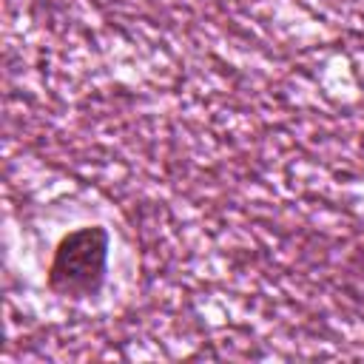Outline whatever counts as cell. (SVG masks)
Instances as JSON below:
<instances>
[{
	"instance_id": "1",
	"label": "cell",
	"mask_w": 364,
	"mask_h": 364,
	"mask_svg": "<svg viewBox=\"0 0 364 364\" xmlns=\"http://www.w3.org/2000/svg\"><path fill=\"white\" fill-rule=\"evenodd\" d=\"M111 236L102 225L68 230L51 256L46 284L63 299H94L105 287Z\"/></svg>"
}]
</instances>
